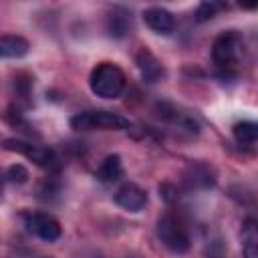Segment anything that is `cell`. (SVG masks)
Returning a JSON list of instances; mask_svg holds the SVG:
<instances>
[{
	"label": "cell",
	"instance_id": "15",
	"mask_svg": "<svg viewBox=\"0 0 258 258\" xmlns=\"http://www.w3.org/2000/svg\"><path fill=\"white\" fill-rule=\"evenodd\" d=\"M228 8V4H224V2H216V0H210V2H202L198 8H196V14H194V20L196 22H208V20H212L220 10H226Z\"/></svg>",
	"mask_w": 258,
	"mask_h": 258
},
{
	"label": "cell",
	"instance_id": "2",
	"mask_svg": "<svg viewBox=\"0 0 258 258\" xmlns=\"http://www.w3.org/2000/svg\"><path fill=\"white\" fill-rule=\"evenodd\" d=\"M244 52V38L238 30H226L216 36L212 44V62L216 69L224 73H232L242 58Z\"/></svg>",
	"mask_w": 258,
	"mask_h": 258
},
{
	"label": "cell",
	"instance_id": "7",
	"mask_svg": "<svg viewBox=\"0 0 258 258\" xmlns=\"http://www.w3.org/2000/svg\"><path fill=\"white\" fill-rule=\"evenodd\" d=\"M115 204L125 212H139L147 206V191L137 183H123L115 191Z\"/></svg>",
	"mask_w": 258,
	"mask_h": 258
},
{
	"label": "cell",
	"instance_id": "8",
	"mask_svg": "<svg viewBox=\"0 0 258 258\" xmlns=\"http://www.w3.org/2000/svg\"><path fill=\"white\" fill-rule=\"evenodd\" d=\"M143 20L151 30H155L159 34H169L175 28V16L161 6H151V8L143 10Z\"/></svg>",
	"mask_w": 258,
	"mask_h": 258
},
{
	"label": "cell",
	"instance_id": "16",
	"mask_svg": "<svg viewBox=\"0 0 258 258\" xmlns=\"http://www.w3.org/2000/svg\"><path fill=\"white\" fill-rule=\"evenodd\" d=\"M6 177H8L10 181H14V183H24V181L28 179V171H26L24 165L14 163V165H10V167L6 169Z\"/></svg>",
	"mask_w": 258,
	"mask_h": 258
},
{
	"label": "cell",
	"instance_id": "1",
	"mask_svg": "<svg viewBox=\"0 0 258 258\" xmlns=\"http://www.w3.org/2000/svg\"><path fill=\"white\" fill-rule=\"evenodd\" d=\"M125 73L115 62H99L89 77L91 91L101 99H117L125 89Z\"/></svg>",
	"mask_w": 258,
	"mask_h": 258
},
{
	"label": "cell",
	"instance_id": "4",
	"mask_svg": "<svg viewBox=\"0 0 258 258\" xmlns=\"http://www.w3.org/2000/svg\"><path fill=\"white\" fill-rule=\"evenodd\" d=\"M2 147L6 151H14V153H20L24 155L26 159H30L34 165L42 167V169H48V171H54L60 167V161H58V155L52 147H44V145H36V143H30V141H24V139H16V137H10V139H4L2 141Z\"/></svg>",
	"mask_w": 258,
	"mask_h": 258
},
{
	"label": "cell",
	"instance_id": "10",
	"mask_svg": "<svg viewBox=\"0 0 258 258\" xmlns=\"http://www.w3.org/2000/svg\"><path fill=\"white\" fill-rule=\"evenodd\" d=\"M30 44L26 38L16 34L0 36V58H20L28 52Z\"/></svg>",
	"mask_w": 258,
	"mask_h": 258
},
{
	"label": "cell",
	"instance_id": "6",
	"mask_svg": "<svg viewBox=\"0 0 258 258\" xmlns=\"http://www.w3.org/2000/svg\"><path fill=\"white\" fill-rule=\"evenodd\" d=\"M24 226L32 236H36V238H40L44 242H54L62 234V228H60L58 220L54 216H50V214H44V212L26 214L24 216Z\"/></svg>",
	"mask_w": 258,
	"mask_h": 258
},
{
	"label": "cell",
	"instance_id": "5",
	"mask_svg": "<svg viewBox=\"0 0 258 258\" xmlns=\"http://www.w3.org/2000/svg\"><path fill=\"white\" fill-rule=\"evenodd\" d=\"M157 238L161 240V244L165 248H169L175 254H183L189 250V234L185 230V226L181 224V220H177V216L173 214H163L157 220Z\"/></svg>",
	"mask_w": 258,
	"mask_h": 258
},
{
	"label": "cell",
	"instance_id": "9",
	"mask_svg": "<svg viewBox=\"0 0 258 258\" xmlns=\"http://www.w3.org/2000/svg\"><path fill=\"white\" fill-rule=\"evenodd\" d=\"M137 67H139V71H141L143 81H147V83H157V81H161L163 75H165L163 64H161L147 48H141V50H139V54H137Z\"/></svg>",
	"mask_w": 258,
	"mask_h": 258
},
{
	"label": "cell",
	"instance_id": "12",
	"mask_svg": "<svg viewBox=\"0 0 258 258\" xmlns=\"http://www.w3.org/2000/svg\"><path fill=\"white\" fill-rule=\"evenodd\" d=\"M121 175H123V163L119 155H107L99 165V169L95 171V177L103 183H113L121 179Z\"/></svg>",
	"mask_w": 258,
	"mask_h": 258
},
{
	"label": "cell",
	"instance_id": "11",
	"mask_svg": "<svg viewBox=\"0 0 258 258\" xmlns=\"http://www.w3.org/2000/svg\"><path fill=\"white\" fill-rule=\"evenodd\" d=\"M131 28V14L125 8H113L107 16V32L115 38H123Z\"/></svg>",
	"mask_w": 258,
	"mask_h": 258
},
{
	"label": "cell",
	"instance_id": "13",
	"mask_svg": "<svg viewBox=\"0 0 258 258\" xmlns=\"http://www.w3.org/2000/svg\"><path fill=\"white\" fill-rule=\"evenodd\" d=\"M242 254L244 258H258V228L254 218L242 224Z\"/></svg>",
	"mask_w": 258,
	"mask_h": 258
},
{
	"label": "cell",
	"instance_id": "3",
	"mask_svg": "<svg viewBox=\"0 0 258 258\" xmlns=\"http://www.w3.org/2000/svg\"><path fill=\"white\" fill-rule=\"evenodd\" d=\"M71 127L75 131H123L131 127V121L113 111H81L71 117Z\"/></svg>",
	"mask_w": 258,
	"mask_h": 258
},
{
	"label": "cell",
	"instance_id": "17",
	"mask_svg": "<svg viewBox=\"0 0 258 258\" xmlns=\"http://www.w3.org/2000/svg\"><path fill=\"white\" fill-rule=\"evenodd\" d=\"M0 196H2V177H0Z\"/></svg>",
	"mask_w": 258,
	"mask_h": 258
},
{
	"label": "cell",
	"instance_id": "14",
	"mask_svg": "<svg viewBox=\"0 0 258 258\" xmlns=\"http://www.w3.org/2000/svg\"><path fill=\"white\" fill-rule=\"evenodd\" d=\"M234 139L242 147H254L258 141V125L254 121H238L232 127Z\"/></svg>",
	"mask_w": 258,
	"mask_h": 258
}]
</instances>
